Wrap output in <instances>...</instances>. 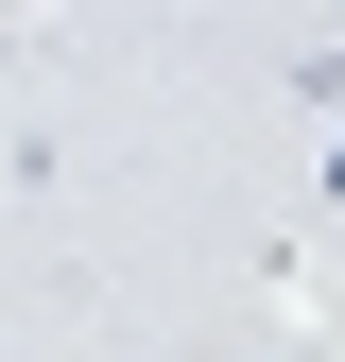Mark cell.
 Returning <instances> with one entry per match:
<instances>
[{
	"label": "cell",
	"instance_id": "1",
	"mask_svg": "<svg viewBox=\"0 0 345 362\" xmlns=\"http://www.w3.org/2000/svg\"><path fill=\"white\" fill-rule=\"evenodd\" d=\"M293 104H311V121H345V52H293Z\"/></svg>",
	"mask_w": 345,
	"mask_h": 362
},
{
	"label": "cell",
	"instance_id": "2",
	"mask_svg": "<svg viewBox=\"0 0 345 362\" xmlns=\"http://www.w3.org/2000/svg\"><path fill=\"white\" fill-rule=\"evenodd\" d=\"M311 190H328V207H345V121H328V173H311Z\"/></svg>",
	"mask_w": 345,
	"mask_h": 362
}]
</instances>
